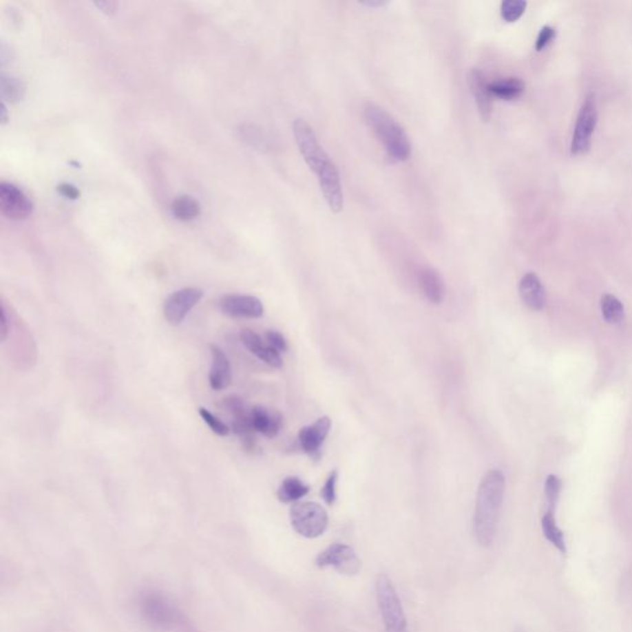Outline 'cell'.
<instances>
[{"label":"cell","mask_w":632,"mask_h":632,"mask_svg":"<svg viewBox=\"0 0 632 632\" xmlns=\"http://www.w3.org/2000/svg\"><path fill=\"white\" fill-rule=\"evenodd\" d=\"M315 563L319 568L331 567L345 576H355L361 569V560L356 551L345 543H333L328 546L316 557Z\"/></svg>","instance_id":"7"},{"label":"cell","mask_w":632,"mask_h":632,"mask_svg":"<svg viewBox=\"0 0 632 632\" xmlns=\"http://www.w3.org/2000/svg\"><path fill=\"white\" fill-rule=\"evenodd\" d=\"M419 282L426 299L432 304H441L446 295V288L441 275L431 267L421 269Z\"/></svg>","instance_id":"19"},{"label":"cell","mask_w":632,"mask_h":632,"mask_svg":"<svg viewBox=\"0 0 632 632\" xmlns=\"http://www.w3.org/2000/svg\"><path fill=\"white\" fill-rule=\"evenodd\" d=\"M224 405L229 412L233 414V434L239 436L246 451L256 452L257 442L255 439L256 431L253 429L251 410L249 412L246 409L244 400L236 395H230L224 400Z\"/></svg>","instance_id":"8"},{"label":"cell","mask_w":632,"mask_h":632,"mask_svg":"<svg viewBox=\"0 0 632 632\" xmlns=\"http://www.w3.org/2000/svg\"><path fill=\"white\" fill-rule=\"evenodd\" d=\"M291 524L300 536L316 538L328 529V515L317 503L298 501L291 509Z\"/></svg>","instance_id":"4"},{"label":"cell","mask_w":632,"mask_h":632,"mask_svg":"<svg viewBox=\"0 0 632 632\" xmlns=\"http://www.w3.org/2000/svg\"><path fill=\"white\" fill-rule=\"evenodd\" d=\"M316 176L328 208L334 214H339L344 209V191L339 169L334 162L330 161Z\"/></svg>","instance_id":"12"},{"label":"cell","mask_w":632,"mask_h":632,"mask_svg":"<svg viewBox=\"0 0 632 632\" xmlns=\"http://www.w3.org/2000/svg\"><path fill=\"white\" fill-rule=\"evenodd\" d=\"M362 4L367 6H386L387 3H383V1H372V0H370V1H364Z\"/></svg>","instance_id":"37"},{"label":"cell","mask_w":632,"mask_h":632,"mask_svg":"<svg viewBox=\"0 0 632 632\" xmlns=\"http://www.w3.org/2000/svg\"><path fill=\"white\" fill-rule=\"evenodd\" d=\"M519 294L524 304L531 310H543L546 305V291L536 273H526L519 283Z\"/></svg>","instance_id":"17"},{"label":"cell","mask_w":632,"mask_h":632,"mask_svg":"<svg viewBox=\"0 0 632 632\" xmlns=\"http://www.w3.org/2000/svg\"><path fill=\"white\" fill-rule=\"evenodd\" d=\"M293 134L305 163L314 173H319L322 168L331 160L325 149H322L313 127L304 120L297 119L293 124Z\"/></svg>","instance_id":"6"},{"label":"cell","mask_w":632,"mask_h":632,"mask_svg":"<svg viewBox=\"0 0 632 632\" xmlns=\"http://www.w3.org/2000/svg\"><path fill=\"white\" fill-rule=\"evenodd\" d=\"M331 430V419L322 417L315 423L302 428L298 434L299 445L311 459H320V450Z\"/></svg>","instance_id":"13"},{"label":"cell","mask_w":632,"mask_h":632,"mask_svg":"<svg viewBox=\"0 0 632 632\" xmlns=\"http://www.w3.org/2000/svg\"><path fill=\"white\" fill-rule=\"evenodd\" d=\"M199 415L202 417L204 423L209 426V429L214 432L215 435L224 437V436H227L230 434V429H229L227 423H224L218 417H215L214 414L209 412L208 409L199 408Z\"/></svg>","instance_id":"28"},{"label":"cell","mask_w":632,"mask_h":632,"mask_svg":"<svg viewBox=\"0 0 632 632\" xmlns=\"http://www.w3.org/2000/svg\"><path fill=\"white\" fill-rule=\"evenodd\" d=\"M489 83L481 70L472 68L468 72V85L477 104L478 113L485 123L489 121L493 112V96L490 93Z\"/></svg>","instance_id":"14"},{"label":"cell","mask_w":632,"mask_h":632,"mask_svg":"<svg viewBox=\"0 0 632 632\" xmlns=\"http://www.w3.org/2000/svg\"><path fill=\"white\" fill-rule=\"evenodd\" d=\"M251 417L253 429L258 434L273 439L280 434L283 425V417L277 410H271L262 405L253 406L251 409Z\"/></svg>","instance_id":"18"},{"label":"cell","mask_w":632,"mask_h":632,"mask_svg":"<svg viewBox=\"0 0 632 632\" xmlns=\"http://www.w3.org/2000/svg\"><path fill=\"white\" fill-rule=\"evenodd\" d=\"M219 309L225 315L239 319H258L263 315L262 302L246 294H227L219 299Z\"/></svg>","instance_id":"11"},{"label":"cell","mask_w":632,"mask_h":632,"mask_svg":"<svg viewBox=\"0 0 632 632\" xmlns=\"http://www.w3.org/2000/svg\"><path fill=\"white\" fill-rule=\"evenodd\" d=\"M171 211L177 220L191 221L196 220L200 215L202 208L196 198L191 196H180L172 202Z\"/></svg>","instance_id":"22"},{"label":"cell","mask_w":632,"mask_h":632,"mask_svg":"<svg viewBox=\"0 0 632 632\" xmlns=\"http://www.w3.org/2000/svg\"><path fill=\"white\" fill-rule=\"evenodd\" d=\"M598 123V109L596 96L589 93L579 109L578 116L574 126L571 154L573 156L585 155L591 149V138L596 131Z\"/></svg>","instance_id":"5"},{"label":"cell","mask_w":632,"mask_h":632,"mask_svg":"<svg viewBox=\"0 0 632 632\" xmlns=\"http://www.w3.org/2000/svg\"><path fill=\"white\" fill-rule=\"evenodd\" d=\"M0 210L10 220H25L32 214L34 204L19 187L9 182H1Z\"/></svg>","instance_id":"9"},{"label":"cell","mask_w":632,"mask_h":632,"mask_svg":"<svg viewBox=\"0 0 632 632\" xmlns=\"http://www.w3.org/2000/svg\"><path fill=\"white\" fill-rule=\"evenodd\" d=\"M375 588L384 632H409L405 611L392 579L387 574L379 573Z\"/></svg>","instance_id":"3"},{"label":"cell","mask_w":632,"mask_h":632,"mask_svg":"<svg viewBox=\"0 0 632 632\" xmlns=\"http://www.w3.org/2000/svg\"><path fill=\"white\" fill-rule=\"evenodd\" d=\"M240 339L242 341L244 346L264 364H268L273 368L283 367L281 353L275 351V348L269 346L268 344H264L262 339L258 335L255 334L252 330H249V328L242 330L240 334Z\"/></svg>","instance_id":"15"},{"label":"cell","mask_w":632,"mask_h":632,"mask_svg":"<svg viewBox=\"0 0 632 632\" xmlns=\"http://www.w3.org/2000/svg\"><path fill=\"white\" fill-rule=\"evenodd\" d=\"M266 341L268 344L269 346L272 348H275V351L280 352H286L288 350V344H286V337L275 331V330H269L266 334Z\"/></svg>","instance_id":"31"},{"label":"cell","mask_w":632,"mask_h":632,"mask_svg":"<svg viewBox=\"0 0 632 632\" xmlns=\"http://www.w3.org/2000/svg\"><path fill=\"white\" fill-rule=\"evenodd\" d=\"M561 489V479L555 476V474H549V477L546 478V482H545V495H546L547 504H549V510L547 512L555 513L556 507H557V504L560 501Z\"/></svg>","instance_id":"26"},{"label":"cell","mask_w":632,"mask_h":632,"mask_svg":"<svg viewBox=\"0 0 632 632\" xmlns=\"http://www.w3.org/2000/svg\"><path fill=\"white\" fill-rule=\"evenodd\" d=\"M0 316H1V340L6 341L9 334V328H8V317H6L4 304H1V308H0Z\"/></svg>","instance_id":"35"},{"label":"cell","mask_w":632,"mask_h":632,"mask_svg":"<svg viewBox=\"0 0 632 632\" xmlns=\"http://www.w3.org/2000/svg\"><path fill=\"white\" fill-rule=\"evenodd\" d=\"M94 6H96V9H99L101 12L107 14V15H113L116 12V8H118V4L115 1H112V0H104V1H96Z\"/></svg>","instance_id":"34"},{"label":"cell","mask_w":632,"mask_h":632,"mask_svg":"<svg viewBox=\"0 0 632 632\" xmlns=\"http://www.w3.org/2000/svg\"><path fill=\"white\" fill-rule=\"evenodd\" d=\"M25 89V83L20 78L1 74V96L4 101L20 102L24 98Z\"/></svg>","instance_id":"25"},{"label":"cell","mask_w":632,"mask_h":632,"mask_svg":"<svg viewBox=\"0 0 632 632\" xmlns=\"http://www.w3.org/2000/svg\"><path fill=\"white\" fill-rule=\"evenodd\" d=\"M541 527H543V536L546 537V540L549 543H552L562 555H566V538H565L563 531L556 523L555 513L547 512L543 515V520H541Z\"/></svg>","instance_id":"23"},{"label":"cell","mask_w":632,"mask_h":632,"mask_svg":"<svg viewBox=\"0 0 632 632\" xmlns=\"http://www.w3.org/2000/svg\"><path fill=\"white\" fill-rule=\"evenodd\" d=\"M309 492H310V487L306 485L300 478L286 477L278 488L277 498L278 501L284 504L298 503Z\"/></svg>","instance_id":"21"},{"label":"cell","mask_w":632,"mask_h":632,"mask_svg":"<svg viewBox=\"0 0 632 632\" xmlns=\"http://www.w3.org/2000/svg\"><path fill=\"white\" fill-rule=\"evenodd\" d=\"M146 604H147V607H149L147 614L152 619L158 621L160 624H166L165 621L169 618V613H167L166 605H163L160 600H157V598H149V602H146Z\"/></svg>","instance_id":"30"},{"label":"cell","mask_w":632,"mask_h":632,"mask_svg":"<svg viewBox=\"0 0 632 632\" xmlns=\"http://www.w3.org/2000/svg\"><path fill=\"white\" fill-rule=\"evenodd\" d=\"M490 93L493 98H499L501 101H515L525 92V83L521 78H499L489 83Z\"/></svg>","instance_id":"20"},{"label":"cell","mask_w":632,"mask_h":632,"mask_svg":"<svg viewBox=\"0 0 632 632\" xmlns=\"http://www.w3.org/2000/svg\"><path fill=\"white\" fill-rule=\"evenodd\" d=\"M204 292L199 288H183L168 295L163 304V314L171 325L177 326L202 300Z\"/></svg>","instance_id":"10"},{"label":"cell","mask_w":632,"mask_h":632,"mask_svg":"<svg viewBox=\"0 0 632 632\" xmlns=\"http://www.w3.org/2000/svg\"><path fill=\"white\" fill-rule=\"evenodd\" d=\"M364 118L392 160H409L412 155V143L403 126L390 114L375 103H367L364 107Z\"/></svg>","instance_id":"2"},{"label":"cell","mask_w":632,"mask_h":632,"mask_svg":"<svg viewBox=\"0 0 632 632\" xmlns=\"http://www.w3.org/2000/svg\"><path fill=\"white\" fill-rule=\"evenodd\" d=\"M514 632H526V631L525 630H524V629H521V627H518V629H515V630H514Z\"/></svg>","instance_id":"38"},{"label":"cell","mask_w":632,"mask_h":632,"mask_svg":"<svg viewBox=\"0 0 632 632\" xmlns=\"http://www.w3.org/2000/svg\"><path fill=\"white\" fill-rule=\"evenodd\" d=\"M210 351L213 357V364L209 372L210 387L214 390H224L230 387L233 381L231 364L225 352L222 351L220 347L211 345Z\"/></svg>","instance_id":"16"},{"label":"cell","mask_w":632,"mask_h":632,"mask_svg":"<svg viewBox=\"0 0 632 632\" xmlns=\"http://www.w3.org/2000/svg\"><path fill=\"white\" fill-rule=\"evenodd\" d=\"M556 31L554 28H551L549 25L543 26V29L538 32L537 35L536 43H535V48L537 51H543V48H547L549 43L552 42V40L555 39Z\"/></svg>","instance_id":"32"},{"label":"cell","mask_w":632,"mask_h":632,"mask_svg":"<svg viewBox=\"0 0 632 632\" xmlns=\"http://www.w3.org/2000/svg\"><path fill=\"white\" fill-rule=\"evenodd\" d=\"M339 479V472L333 471L330 473L326 482L324 484L322 489V498L328 505H334L337 494H336V484Z\"/></svg>","instance_id":"29"},{"label":"cell","mask_w":632,"mask_h":632,"mask_svg":"<svg viewBox=\"0 0 632 632\" xmlns=\"http://www.w3.org/2000/svg\"><path fill=\"white\" fill-rule=\"evenodd\" d=\"M602 317L609 324H619L625 316L624 305L613 294H604L600 300Z\"/></svg>","instance_id":"24"},{"label":"cell","mask_w":632,"mask_h":632,"mask_svg":"<svg viewBox=\"0 0 632 632\" xmlns=\"http://www.w3.org/2000/svg\"><path fill=\"white\" fill-rule=\"evenodd\" d=\"M505 493V477L501 470L487 472L478 487L473 532L479 546L490 547L495 541Z\"/></svg>","instance_id":"1"},{"label":"cell","mask_w":632,"mask_h":632,"mask_svg":"<svg viewBox=\"0 0 632 632\" xmlns=\"http://www.w3.org/2000/svg\"><path fill=\"white\" fill-rule=\"evenodd\" d=\"M6 121H8V115H6V102L1 103V124L6 125Z\"/></svg>","instance_id":"36"},{"label":"cell","mask_w":632,"mask_h":632,"mask_svg":"<svg viewBox=\"0 0 632 632\" xmlns=\"http://www.w3.org/2000/svg\"><path fill=\"white\" fill-rule=\"evenodd\" d=\"M57 191H59L62 197H65L66 199H71V200H77L78 198L81 197V191H79L77 187L70 185V183H61L57 187Z\"/></svg>","instance_id":"33"},{"label":"cell","mask_w":632,"mask_h":632,"mask_svg":"<svg viewBox=\"0 0 632 632\" xmlns=\"http://www.w3.org/2000/svg\"><path fill=\"white\" fill-rule=\"evenodd\" d=\"M526 6L527 3L524 0H504L501 3V18L507 23H514L521 18L525 12Z\"/></svg>","instance_id":"27"}]
</instances>
